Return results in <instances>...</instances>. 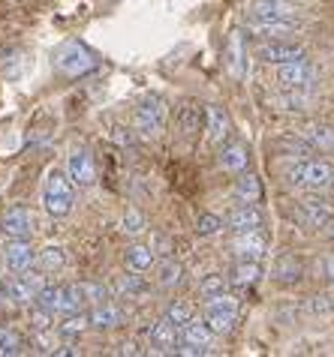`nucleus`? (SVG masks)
Segmentation results:
<instances>
[{
  "label": "nucleus",
  "instance_id": "nucleus-23",
  "mask_svg": "<svg viewBox=\"0 0 334 357\" xmlns=\"http://www.w3.org/2000/svg\"><path fill=\"white\" fill-rule=\"evenodd\" d=\"M205 117H208V138L214 144L229 138V114H226L220 105H208L205 108Z\"/></svg>",
  "mask_w": 334,
  "mask_h": 357
},
{
  "label": "nucleus",
  "instance_id": "nucleus-6",
  "mask_svg": "<svg viewBox=\"0 0 334 357\" xmlns=\"http://www.w3.org/2000/svg\"><path fill=\"white\" fill-rule=\"evenodd\" d=\"M169 121V108L160 96H145L139 108H136V130L142 135H160Z\"/></svg>",
  "mask_w": 334,
  "mask_h": 357
},
{
  "label": "nucleus",
  "instance_id": "nucleus-11",
  "mask_svg": "<svg viewBox=\"0 0 334 357\" xmlns=\"http://www.w3.org/2000/svg\"><path fill=\"white\" fill-rule=\"evenodd\" d=\"M0 252H3V264H6L13 273L31 271L34 261H36V252H34V246L27 243V237H9Z\"/></svg>",
  "mask_w": 334,
  "mask_h": 357
},
{
  "label": "nucleus",
  "instance_id": "nucleus-37",
  "mask_svg": "<svg viewBox=\"0 0 334 357\" xmlns=\"http://www.w3.org/2000/svg\"><path fill=\"white\" fill-rule=\"evenodd\" d=\"M199 126H202V108L187 105L184 112H181V130L187 135H196V132H199Z\"/></svg>",
  "mask_w": 334,
  "mask_h": 357
},
{
  "label": "nucleus",
  "instance_id": "nucleus-28",
  "mask_svg": "<svg viewBox=\"0 0 334 357\" xmlns=\"http://www.w3.org/2000/svg\"><path fill=\"white\" fill-rule=\"evenodd\" d=\"M24 354V340L13 327H0V357H18Z\"/></svg>",
  "mask_w": 334,
  "mask_h": 357
},
{
  "label": "nucleus",
  "instance_id": "nucleus-20",
  "mask_svg": "<svg viewBox=\"0 0 334 357\" xmlns=\"http://www.w3.org/2000/svg\"><path fill=\"white\" fill-rule=\"evenodd\" d=\"M181 336H184V345H193V349H202V351H211V340H214V331L208 321H187L181 327Z\"/></svg>",
  "mask_w": 334,
  "mask_h": 357
},
{
  "label": "nucleus",
  "instance_id": "nucleus-24",
  "mask_svg": "<svg viewBox=\"0 0 334 357\" xmlns=\"http://www.w3.org/2000/svg\"><path fill=\"white\" fill-rule=\"evenodd\" d=\"M124 261H126V267H130V271L145 273V271H151V267L157 264V255H154L151 246H145V243H133L130 250L124 252Z\"/></svg>",
  "mask_w": 334,
  "mask_h": 357
},
{
  "label": "nucleus",
  "instance_id": "nucleus-42",
  "mask_svg": "<svg viewBox=\"0 0 334 357\" xmlns=\"http://www.w3.org/2000/svg\"><path fill=\"white\" fill-rule=\"evenodd\" d=\"M31 327L34 331H52V312L36 303V310L31 312Z\"/></svg>",
  "mask_w": 334,
  "mask_h": 357
},
{
  "label": "nucleus",
  "instance_id": "nucleus-41",
  "mask_svg": "<svg viewBox=\"0 0 334 357\" xmlns=\"http://www.w3.org/2000/svg\"><path fill=\"white\" fill-rule=\"evenodd\" d=\"M124 234H142L145 231V216L139 213V211H126V216H124Z\"/></svg>",
  "mask_w": 334,
  "mask_h": 357
},
{
  "label": "nucleus",
  "instance_id": "nucleus-45",
  "mask_svg": "<svg viewBox=\"0 0 334 357\" xmlns=\"http://www.w3.org/2000/svg\"><path fill=\"white\" fill-rule=\"evenodd\" d=\"M0 282H3V273H0Z\"/></svg>",
  "mask_w": 334,
  "mask_h": 357
},
{
  "label": "nucleus",
  "instance_id": "nucleus-1",
  "mask_svg": "<svg viewBox=\"0 0 334 357\" xmlns=\"http://www.w3.org/2000/svg\"><path fill=\"white\" fill-rule=\"evenodd\" d=\"M250 24L265 36L289 33L298 27V9L286 0H256L250 6Z\"/></svg>",
  "mask_w": 334,
  "mask_h": 357
},
{
  "label": "nucleus",
  "instance_id": "nucleus-29",
  "mask_svg": "<svg viewBox=\"0 0 334 357\" xmlns=\"http://www.w3.org/2000/svg\"><path fill=\"white\" fill-rule=\"evenodd\" d=\"M304 310H307L313 319H328V315H334V294H328V291L313 294Z\"/></svg>",
  "mask_w": 334,
  "mask_h": 357
},
{
  "label": "nucleus",
  "instance_id": "nucleus-46",
  "mask_svg": "<svg viewBox=\"0 0 334 357\" xmlns=\"http://www.w3.org/2000/svg\"><path fill=\"white\" fill-rule=\"evenodd\" d=\"M331 237H334V228H331Z\"/></svg>",
  "mask_w": 334,
  "mask_h": 357
},
{
  "label": "nucleus",
  "instance_id": "nucleus-26",
  "mask_svg": "<svg viewBox=\"0 0 334 357\" xmlns=\"http://www.w3.org/2000/svg\"><path fill=\"white\" fill-rule=\"evenodd\" d=\"M121 324V310L109 301V303H100L94 306L91 312V327H96V331H112V327Z\"/></svg>",
  "mask_w": 334,
  "mask_h": 357
},
{
  "label": "nucleus",
  "instance_id": "nucleus-38",
  "mask_svg": "<svg viewBox=\"0 0 334 357\" xmlns=\"http://www.w3.org/2000/svg\"><path fill=\"white\" fill-rule=\"evenodd\" d=\"M82 291H85V303H109V289L103 282H82Z\"/></svg>",
  "mask_w": 334,
  "mask_h": 357
},
{
  "label": "nucleus",
  "instance_id": "nucleus-34",
  "mask_svg": "<svg viewBox=\"0 0 334 357\" xmlns=\"http://www.w3.org/2000/svg\"><path fill=\"white\" fill-rule=\"evenodd\" d=\"M117 291L126 294V297H139V294L148 291V282L139 276V271H133L130 276H121V280H117Z\"/></svg>",
  "mask_w": 334,
  "mask_h": 357
},
{
  "label": "nucleus",
  "instance_id": "nucleus-19",
  "mask_svg": "<svg viewBox=\"0 0 334 357\" xmlns=\"http://www.w3.org/2000/svg\"><path fill=\"white\" fill-rule=\"evenodd\" d=\"M262 276V264L259 261H250V259H238V264L232 267L229 273V282L235 289H253Z\"/></svg>",
  "mask_w": 334,
  "mask_h": 357
},
{
  "label": "nucleus",
  "instance_id": "nucleus-40",
  "mask_svg": "<svg viewBox=\"0 0 334 357\" xmlns=\"http://www.w3.org/2000/svg\"><path fill=\"white\" fill-rule=\"evenodd\" d=\"M34 349L39 354H55L57 351V342H55L52 331H34Z\"/></svg>",
  "mask_w": 334,
  "mask_h": 357
},
{
  "label": "nucleus",
  "instance_id": "nucleus-25",
  "mask_svg": "<svg viewBox=\"0 0 334 357\" xmlns=\"http://www.w3.org/2000/svg\"><path fill=\"white\" fill-rule=\"evenodd\" d=\"M0 294H3L6 301L18 303V306H24V303L36 301L34 289H31V285H27V282L22 280V276H15V280H6V282H0Z\"/></svg>",
  "mask_w": 334,
  "mask_h": 357
},
{
  "label": "nucleus",
  "instance_id": "nucleus-43",
  "mask_svg": "<svg viewBox=\"0 0 334 357\" xmlns=\"http://www.w3.org/2000/svg\"><path fill=\"white\" fill-rule=\"evenodd\" d=\"M121 354H142V349L136 342H124L121 345Z\"/></svg>",
  "mask_w": 334,
  "mask_h": 357
},
{
  "label": "nucleus",
  "instance_id": "nucleus-5",
  "mask_svg": "<svg viewBox=\"0 0 334 357\" xmlns=\"http://www.w3.org/2000/svg\"><path fill=\"white\" fill-rule=\"evenodd\" d=\"M317 66H313L307 57H298V61L280 63L277 66V84L283 91H310L313 82H317Z\"/></svg>",
  "mask_w": 334,
  "mask_h": 357
},
{
  "label": "nucleus",
  "instance_id": "nucleus-14",
  "mask_svg": "<svg viewBox=\"0 0 334 357\" xmlns=\"http://www.w3.org/2000/svg\"><path fill=\"white\" fill-rule=\"evenodd\" d=\"M36 225V216L27 211V207H9V211L0 216V231L6 237H31Z\"/></svg>",
  "mask_w": 334,
  "mask_h": 357
},
{
  "label": "nucleus",
  "instance_id": "nucleus-7",
  "mask_svg": "<svg viewBox=\"0 0 334 357\" xmlns=\"http://www.w3.org/2000/svg\"><path fill=\"white\" fill-rule=\"evenodd\" d=\"M205 321L211 324L214 333H229L238 321V301L232 294H220L205 301Z\"/></svg>",
  "mask_w": 334,
  "mask_h": 357
},
{
  "label": "nucleus",
  "instance_id": "nucleus-15",
  "mask_svg": "<svg viewBox=\"0 0 334 357\" xmlns=\"http://www.w3.org/2000/svg\"><path fill=\"white\" fill-rule=\"evenodd\" d=\"M226 225H229L235 234L238 231H256V228H262V213L253 202H244V204L232 207V211L226 213Z\"/></svg>",
  "mask_w": 334,
  "mask_h": 357
},
{
  "label": "nucleus",
  "instance_id": "nucleus-16",
  "mask_svg": "<svg viewBox=\"0 0 334 357\" xmlns=\"http://www.w3.org/2000/svg\"><path fill=\"white\" fill-rule=\"evenodd\" d=\"M70 177L75 186H94L96 183V165L94 156L85 151V147H75L70 153Z\"/></svg>",
  "mask_w": 334,
  "mask_h": 357
},
{
  "label": "nucleus",
  "instance_id": "nucleus-2",
  "mask_svg": "<svg viewBox=\"0 0 334 357\" xmlns=\"http://www.w3.org/2000/svg\"><path fill=\"white\" fill-rule=\"evenodd\" d=\"M43 204H45V213L52 216H66L75 204V183L73 177L61 172V168H52L45 174V186H43Z\"/></svg>",
  "mask_w": 334,
  "mask_h": 357
},
{
  "label": "nucleus",
  "instance_id": "nucleus-32",
  "mask_svg": "<svg viewBox=\"0 0 334 357\" xmlns=\"http://www.w3.org/2000/svg\"><path fill=\"white\" fill-rule=\"evenodd\" d=\"M235 195H238L241 202H253V204H256L259 195H262L259 177H256V174H244L241 181H238V186H235Z\"/></svg>",
  "mask_w": 334,
  "mask_h": 357
},
{
  "label": "nucleus",
  "instance_id": "nucleus-13",
  "mask_svg": "<svg viewBox=\"0 0 334 357\" xmlns=\"http://www.w3.org/2000/svg\"><path fill=\"white\" fill-rule=\"evenodd\" d=\"M232 250L238 259H250V261H262L268 255V234L256 228V231H238L235 234Z\"/></svg>",
  "mask_w": 334,
  "mask_h": 357
},
{
  "label": "nucleus",
  "instance_id": "nucleus-18",
  "mask_svg": "<svg viewBox=\"0 0 334 357\" xmlns=\"http://www.w3.org/2000/svg\"><path fill=\"white\" fill-rule=\"evenodd\" d=\"M271 273H274V280L283 282V285H296L304 280V264L296 259V255H280V259L274 261Z\"/></svg>",
  "mask_w": 334,
  "mask_h": 357
},
{
  "label": "nucleus",
  "instance_id": "nucleus-36",
  "mask_svg": "<svg viewBox=\"0 0 334 357\" xmlns=\"http://www.w3.org/2000/svg\"><path fill=\"white\" fill-rule=\"evenodd\" d=\"M87 327H91V315L70 312V315H66V321L61 324V333H64V336H78V333H85Z\"/></svg>",
  "mask_w": 334,
  "mask_h": 357
},
{
  "label": "nucleus",
  "instance_id": "nucleus-39",
  "mask_svg": "<svg viewBox=\"0 0 334 357\" xmlns=\"http://www.w3.org/2000/svg\"><path fill=\"white\" fill-rule=\"evenodd\" d=\"M220 228H223V220L214 213H202L199 220H196V234L199 237H211V234H217Z\"/></svg>",
  "mask_w": 334,
  "mask_h": 357
},
{
  "label": "nucleus",
  "instance_id": "nucleus-30",
  "mask_svg": "<svg viewBox=\"0 0 334 357\" xmlns=\"http://www.w3.org/2000/svg\"><path fill=\"white\" fill-rule=\"evenodd\" d=\"M36 261H39V267H43L45 273H52V271H64L66 255H64L61 246H45L43 252H36Z\"/></svg>",
  "mask_w": 334,
  "mask_h": 357
},
{
  "label": "nucleus",
  "instance_id": "nucleus-27",
  "mask_svg": "<svg viewBox=\"0 0 334 357\" xmlns=\"http://www.w3.org/2000/svg\"><path fill=\"white\" fill-rule=\"evenodd\" d=\"M181 280H184V267L178 261L166 259L157 264V282H160L163 289H175V285H181Z\"/></svg>",
  "mask_w": 334,
  "mask_h": 357
},
{
  "label": "nucleus",
  "instance_id": "nucleus-4",
  "mask_svg": "<svg viewBox=\"0 0 334 357\" xmlns=\"http://www.w3.org/2000/svg\"><path fill=\"white\" fill-rule=\"evenodd\" d=\"M36 303L43 306V310H48L52 315H70V312H78L85 303V291L82 285H45L43 291L36 294Z\"/></svg>",
  "mask_w": 334,
  "mask_h": 357
},
{
  "label": "nucleus",
  "instance_id": "nucleus-22",
  "mask_svg": "<svg viewBox=\"0 0 334 357\" xmlns=\"http://www.w3.org/2000/svg\"><path fill=\"white\" fill-rule=\"evenodd\" d=\"M301 138L310 147H319V151L334 153V126H328V123H307L301 130Z\"/></svg>",
  "mask_w": 334,
  "mask_h": 357
},
{
  "label": "nucleus",
  "instance_id": "nucleus-3",
  "mask_svg": "<svg viewBox=\"0 0 334 357\" xmlns=\"http://www.w3.org/2000/svg\"><path fill=\"white\" fill-rule=\"evenodd\" d=\"M286 181L298 186V190H310V192L328 190L334 183V165L326 160H298L286 168Z\"/></svg>",
  "mask_w": 334,
  "mask_h": 357
},
{
  "label": "nucleus",
  "instance_id": "nucleus-17",
  "mask_svg": "<svg viewBox=\"0 0 334 357\" xmlns=\"http://www.w3.org/2000/svg\"><path fill=\"white\" fill-rule=\"evenodd\" d=\"M178 324L163 319L151 327V351L154 354H169V351H178Z\"/></svg>",
  "mask_w": 334,
  "mask_h": 357
},
{
  "label": "nucleus",
  "instance_id": "nucleus-10",
  "mask_svg": "<svg viewBox=\"0 0 334 357\" xmlns=\"http://www.w3.org/2000/svg\"><path fill=\"white\" fill-rule=\"evenodd\" d=\"M296 216L307 228H328L334 225V204L326 198H301Z\"/></svg>",
  "mask_w": 334,
  "mask_h": 357
},
{
  "label": "nucleus",
  "instance_id": "nucleus-9",
  "mask_svg": "<svg viewBox=\"0 0 334 357\" xmlns=\"http://www.w3.org/2000/svg\"><path fill=\"white\" fill-rule=\"evenodd\" d=\"M223 61H226V69H229V75H232V78H238V82H244V78L250 75L247 43H244V33L238 31V27H235V31L229 33V39H226Z\"/></svg>",
  "mask_w": 334,
  "mask_h": 357
},
{
  "label": "nucleus",
  "instance_id": "nucleus-35",
  "mask_svg": "<svg viewBox=\"0 0 334 357\" xmlns=\"http://www.w3.org/2000/svg\"><path fill=\"white\" fill-rule=\"evenodd\" d=\"M166 319L175 321L178 327H184L187 321H193V303L190 301H172L169 310H166Z\"/></svg>",
  "mask_w": 334,
  "mask_h": 357
},
{
  "label": "nucleus",
  "instance_id": "nucleus-44",
  "mask_svg": "<svg viewBox=\"0 0 334 357\" xmlns=\"http://www.w3.org/2000/svg\"><path fill=\"white\" fill-rule=\"evenodd\" d=\"M326 273H328V280L334 282V255H331V259L326 261Z\"/></svg>",
  "mask_w": 334,
  "mask_h": 357
},
{
  "label": "nucleus",
  "instance_id": "nucleus-8",
  "mask_svg": "<svg viewBox=\"0 0 334 357\" xmlns=\"http://www.w3.org/2000/svg\"><path fill=\"white\" fill-rule=\"evenodd\" d=\"M55 66L61 69L64 75H85V73H91L94 69V54L87 52L85 45H78V43H66L57 48V54H55Z\"/></svg>",
  "mask_w": 334,
  "mask_h": 357
},
{
  "label": "nucleus",
  "instance_id": "nucleus-31",
  "mask_svg": "<svg viewBox=\"0 0 334 357\" xmlns=\"http://www.w3.org/2000/svg\"><path fill=\"white\" fill-rule=\"evenodd\" d=\"M199 294L205 297V301H211V297H220V294H229V280L220 276V273H208L199 282Z\"/></svg>",
  "mask_w": 334,
  "mask_h": 357
},
{
  "label": "nucleus",
  "instance_id": "nucleus-21",
  "mask_svg": "<svg viewBox=\"0 0 334 357\" xmlns=\"http://www.w3.org/2000/svg\"><path fill=\"white\" fill-rule=\"evenodd\" d=\"M247 160H250V151L244 144H229V147H223V153H220V168L226 174H241V172H247Z\"/></svg>",
  "mask_w": 334,
  "mask_h": 357
},
{
  "label": "nucleus",
  "instance_id": "nucleus-12",
  "mask_svg": "<svg viewBox=\"0 0 334 357\" xmlns=\"http://www.w3.org/2000/svg\"><path fill=\"white\" fill-rule=\"evenodd\" d=\"M298 57H304V48L296 43H283V39H265L256 48V61L268 63V66H280V63L298 61Z\"/></svg>",
  "mask_w": 334,
  "mask_h": 357
},
{
  "label": "nucleus",
  "instance_id": "nucleus-33",
  "mask_svg": "<svg viewBox=\"0 0 334 357\" xmlns=\"http://www.w3.org/2000/svg\"><path fill=\"white\" fill-rule=\"evenodd\" d=\"M271 102L277 108H283V112H304V105H307L310 99L304 96V91H286V93L271 96Z\"/></svg>",
  "mask_w": 334,
  "mask_h": 357
}]
</instances>
